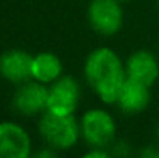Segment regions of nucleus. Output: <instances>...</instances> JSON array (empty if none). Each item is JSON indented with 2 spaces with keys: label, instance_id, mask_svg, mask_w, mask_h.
<instances>
[{
  "label": "nucleus",
  "instance_id": "obj_1",
  "mask_svg": "<svg viewBox=\"0 0 159 158\" xmlns=\"http://www.w3.org/2000/svg\"><path fill=\"white\" fill-rule=\"evenodd\" d=\"M85 78L102 103H117L120 89L127 81V70L120 57L110 48H98L85 60Z\"/></svg>",
  "mask_w": 159,
  "mask_h": 158
},
{
  "label": "nucleus",
  "instance_id": "obj_2",
  "mask_svg": "<svg viewBox=\"0 0 159 158\" xmlns=\"http://www.w3.org/2000/svg\"><path fill=\"white\" fill-rule=\"evenodd\" d=\"M39 130L43 140L54 149L65 151L71 149L80 135V122L76 121L74 115H57L47 110L39 122Z\"/></svg>",
  "mask_w": 159,
  "mask_h": 158
},
{
  "label": "nucleus",
  "instance_id": "obj_3",
  "mask_svg": "<svg viewBox=\"0 0 159 158\" xmlns=\"http://www.w3.org/2000/svg\"><path fill=\"white\" fill-rule=\"evenodd\" d=\"M116 124L113 116L102 108H91L80 119V135L91 147H107L114 140Z\"/></svg>",
  "mask_w": 159,
  "mask_h": 158
},
{
  "label": "nucleus",
  "instance_id": "obj_4",
  "mask_svg": "<svg viewBox=\"0 0 159 158\" xmlns=\"http://www.w3.org/2000/svg\"><path fill=\"white\" fill-rule=\"evenodd\" d=\"M88 22L91 28L102 36L116 34L124 22L119 0H91L88 6Z\"/></svg>",
  "mask_w": 159,
  "mask_h": 158
},
{
  "label": "nucleus",
  "instance_id": "obj_5",
  "mask_svg": "<svg viewBox=\"0 0 159 158\" xmlns=\"http://www.w3.org/2000/svg\"><path fill=\"white\" fill-rule=\"evenodd\" d=\"M14 108L26 116L37 115L48 108V87L39 81H26L19 84L12 98Z\"/></svg>",
  "mask_w": 159,
  "mask_h": 158
},
{
  "label": "nucleus",
  "instance_id": "obj_6",
  "mask_svg": "<svg viewBox=\"0 0 159 158\" xmlns=\"http://www.w3.org/2000/svg\"><path fill=\"white\" fill-rule=\"evenodd\" d=\"M79 103V85L71 76H60L48 89V108L57 115H74Z\"/></svg>",
  "mask_w": 159,
  "mask_h": 158
},
{
  "label": "nucleus",
  "instance_id": "obj_7",
  "mask_svg": "<svg viewBox=\"0 0 159 158\" xmlns=\"http://www.w3.org/2000/svg\"><path fill=\"white\" fill-rule=\"evenodd\" d=\"M31 154L28 132L11 121L0 122V158H26Z\"/></svg>",
  "mask_w": 159,
  "mask_h": 158
},
{
  "label": "nucleus",
  "instance_id": "obj_8",
  "mask_svg": "<svg viewBox=\"0 0 159 158\" xmlns=\"http://www.w3.org/2000/svg\"><path fill=\"white\" fill-rule=\"evenodd\" d=\"M33 56L22 50H9L0 56V74L12 82L23 84L33 78Z\"/></svg>",
  "mask_w": 159,
  "mask_h": 158
},
{
  "label": "nucleus",
  "instance_id": "obj_9",
  "mask_svg": "<svg viewBox=\"0 0 159 158\" xmlns=\"http://www.w3.org/2000/svg\"><path fill=\"white\" fill-rule=\"evenodd\" d=\"M127 78L152 87L159 78V64L150 51L139 50L133 53L125 65Z\"/></svg>",
  "mask_w": 159,
  "mask_h": 158
},
{
  "label": "nucleus",
  "instance_id": "obj_10",
  "mask_svg": "<svg viewBox=\"0 0 159 158\" xmlns=\"http://www.w3.org/2000/svg\"><path fill=\"white\" fill-rule=\"evenodd\" d=\"M150 87L144 85L141 82H136L130 78H127V81L124 82L119 98H117V104L120 107L122 112L125 113H139L142 110H145V107L150 104Z\"/></svg>",
  "mask_w": 159,
  "mask_h": 158
},
{
  "label": "nucleus",
  "instance_id": "obj_11",
  "mask_svg": "<svg viewBox=\"0 0 159 158\" xmlns=\"http://www.w3.org/2000/svg\"><path fill=\"white\" fill-rule=\"evenodd\" d=\"M62 62L53 53L43 51L33 56V79L43 82V84H53L56 79L62 74Z\"/></svg>",
  "mask_w": 159,
  "mask_h": 158
},
{
  "label": "nucleus",
  "instance_id": "obj_12",
  "mask_svg": "<svg viewBox=\"0 0 159 158\" xmlns=\"http://www.w3.org/2000/svg\"><path fill=\"white\" fill-rule=\"evenodd\" d=\"M108 155H110V154L105 151V147H93L91 151H88V152L85 154V157H87V158H93V157L107 158Z\"/></svg>",
  "mask_w": 159,
  "mask_h": 158
},
{
  "label": "nucleus",
  "instance_id": "obj_13",
  "mask_svg": "<svg viewBox=\"0 0 159 158\" xmlns=\"http://www.w3.org/2000/svg\"><path fill=\"white\" fill-rule=\"evenodd\" d=\"M142 157L148 158V157H156L159 158V151H156L155 147H152V146H148L147 149H144L142 151Z\"/></svg>",
  "mask_w": 159,
  "mask_h": 158
},
{
  "label": "nucleus",
  "instance_id": "obj_14",
  "mask_svg": "<svg viewBox=\"0 0 159 158\" xmlns=\"http://www.w3.org/2000/svg\"><path fill=\"white\" fill-rule=\"evenodd\" d=\"M56 154H54L53 151H45V152H39V154H36V157H54Z\"/></svg>",
  "mask_w": 159,
  "mask_h": 158
},
{
  "label": "nucleus",
  "instance_id": "obj_15",
  "mask_svg": "<svg viewBox=\"0 0 159 158\" xmlns=\"http://www.w3.org/2000/svg\"><path fill=\"white\" fill-rule=\"evenodd\" d=\"M156 136L159 138V122H158V126H156Z\"/></svg>",
  "mask_w": 159,
  "mask_h": 158
},
{
  "label": "nucleus",
  "instance_id": "obj_16",
  "mask_svg": "<svg viewBox=\"0 0 159 158\" xmlns=\"http://www.w3.org/2000/svg\"><path fill=\"white\" fill-rule=\"evenodd\" d=\"M119 2H130V0H119Z\"/></svg>",
  "mask_w": 159,
  "mask_h": 158
},
{
  "label": "nucleus",
  "instance_id": "obj_17",
  "mask_svg": "<svg viewBox=\"0 0 159 158\" xmlns=\"http://www.w3.org/2000/svg\"><path fill=\"white\" fill-rule=\"evenodd\" d=\"M158 5H159V0H158Z\"/></svg>",
  "mask_w": 159,
  "mask_h": 158
}]
</instances>
